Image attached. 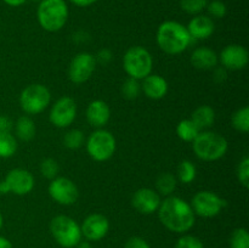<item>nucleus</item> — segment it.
<instances>
[{
    "label": "nucleus",
    "instance_id": "obj_40",
    "mask_svg": "<svg viewBox=\"0 0 249 248\" xmlns=\"http://www.w3.org/2000/svg\"><path fill=\"white\" fill-rule=\"evenodd\" d=\"M89 38H90V35L84 31H78L73 34V40L78 44L87 43V41L89 40Z\"/></svg>",
    "mask_w": 249,
    "mask_h": 248
},
{
    "label": "nucleus",
    "instance_id": "obj_12",
    "mask_svg": "<svg viewBox=\"0 0 249 248\" xmlns=\"http://www.w3.org/2000/svg\"><path fill=\"white\" fill-rule=\"evenodd\" d=\"M48 192L51 199L60 206H72L79 198L77 184L66 177H56L50 180Z\"/></svg>",
    "mask_w": 249,
    "mask_h": 248
},
{
    "label": "nucleus",
    "instance_id": "obj_47",
    "mask_svg": "<svg viewBox=\"0 0 249 248\" xmlns=\"http://www.w3.org/2000/svg\"><path fill=\"white\" fill-rule=\"evenodd\" d=\"M31 1H33V2H40L41 0H31Z\"/></svg>",
    "mask_w": 249,
    "mask_h": 248
},
{
    "label": "nucleus",
    "instance_id": "obj_33",
    "mask_svg": "<svg viewBox=\"0 0 249 248\" xmlns=\"http://www.w3.org/2000/svg\"><path fill=\"white\" fill-rule=\"evenodd\" d=\"M174 248H204V245L197 236L182 233L175 242Z\"/></svg>",
    "mask_w": 249,
    "mask_h": 248
},
{
    "label": "nucleus",
    "instance_id": "obj_26",
    "mask_svg": "<svg viewBox=\"0 0 249 248\" xmlns=\"http://www.w3.org/2000/svg\"><path fill=\"white\" fill-rule=\"evenodd\" d=\"M18 148L16 136L12 133H0V158H10Z\"/></svg>",
    "mask_w": 249,
    "mask_h": 248
},
{
    "label": "nucleus",
    "instance_id": "obj_1",
    "mask_svg": "<svg viewBox=\"0 0 249 248\" xmlns=\"http://www.w3.org/2000/svg\"><path fill=\"white\" fill-rule=\"evenodd\" d=\"M157 213L160 224L174 233H187L196 224V215L189 202L174 195L162 199Z\"/></svg>",
    "mask_w": 249,
    "mask_h": 248
},
{
    "label": "nucleus",
    "instance_id": "obj_24",
    "mask_svg": "<svg viewBox=\"0 0 249 248\" xmlns=\"http://www.w3.org/2000/svg\"><path fill=\"white\" fill-rule=\"evenodd\" d=\"M201 133L196 124L191 121V119H182L178 123L177 125V135L180 140L185 141V142H192L197 135Z\"/></svg>",
    "mask_w": 249,
    "mask_h": 248
},
{
    "label": "nucleus",
    "instance_id": "obj_22",
    "mask_svg": "<svg viewBox=\"0 0 249 248\" xmlns=\"http://www.w3.org/2000/svg\"><path fill=\"white\" fill-rule=\"evenodd\" d=\"M15 133H16V138L19 139L21 141H28L33 140L36 138V128L34 121L29 116H21L17 119L16 124H14Z\"/></svg>",
    "mask_w": 249,
    "mask_h": 248
},
{
    "label": "nucleus",
    "instance_id": "obj_3",
    "mask_svg": "<svg viewBox=\"0 0 249 248\" xmlns=\"http://www.w3.org/2000/svg\"><path fill=\"white\" fill-rule=\"evenodd\" d=\"M192 150L198 159L215 162L228 153L229 142L225 136L216 131L203 130L192 141Z\"/></svg>",
    "mask_w": 249,
    "mask_h": 248
},
{
    "label": "nucleus",
    "instance_id": "obj_11",
    "mask_svg": "<svg viewBox=\"0 0 249 248\" xmlns=\"http://www.w3.org/2000/svg\"><path fill=\"white\" fill-rule=\"evenodd\" d=\"M77 102L71 96H62L56 100L50 108L49 121L53 126L60 129L68 128L77 118Z\"/></svg>",
    "mask_w": 249,
    "mask_h": 248
},
{
    "label": "nucleus",
    "instance_id": "obj_9",
    "mask_svg": "<svg viewBox=\"0 0 249 248\" xmlns=\"http://www.w3.org/2000/svg\"><path fill=\"white\" fill-rule=\"evenodd\" d=\"M190 206L195 215L201 218H214L223 212L226 207V201L215 192L203 190L194 195Z\"/></svg>",
    "mask_w": 249,
    "mask_h": 248
},
{
    "label": "nucleus",
    "instance_id": "obj_39",
    "mask_svg": "<svg viewBox=\"0 0 249 248\" xmlns=\"http://www.w3.org/2000/svg\"><path fill=\"white\" fill-rule=\"evenodd\" d=\"M14 122L10 117L0 114V133H11L14 129Z\"/></svg>",
    "mask_w": 249,
    "mask_h": 248
},
{
    "label": "nucleus",
    "instance_id": "obj_6",
    "mask_svg": "<svg viewBox=\"0 0 249 248\" xmlns=\"http://www.w3.org/2000/svg\"><path fill=\"white\" fill-rule=\"evenodd\" d=\"M123 68L129 78L142 80L152 73V55L143 46H131L123 56Z\"/></svg>",
    "mask_w": 249,
    "mask_h": 248
},
{
    "label": "nucleus",
    "instance_id": "obj_42",
    "mask_svg": "<svg viewBox=\"0 0 249 248\" xmlns=\"http://www.w3.org/2000/svg\"><path fill=\"white\" fill-rule=\"evenodd\" d=\"M2 1L11 7H18V6H22L27 0H2Z\"/></svg>",
    "mask_w": 249,
    "mask_h": 248
},
{
    "label": "nucleus",
    "instance_id": "obj_28",
    "mask_svg": "<svg viewBox=\"0 0 249 248\" xmlns=\"http://www.w3.org/2000/svg\"><path fill=\"white\" fill-rule=\"evenodd\" d=\"M85 142V135L80 129H71L63 136V145L68 150H78Z\"/></svg>",
    "mask_w": 249,
    "mask_h": 248
},
{
    "label": "nucleus",
    "instance_id": "obj_4",
    "mask_svg": "<svg viewBox=\"0 0 249 248\" xmlns=\"http://www.w3.org/2000/svg\"><path fill=\"white\" fill-rule=\"evenodd\" d=\"M70 10L66 0H41L36 9L38 23L44 31L56 33L66 26Z\"/></svg>",
    "mask_w": 249,
    "mask_h": 248
},
{
    "label": "nucleus",
    "instance_id": "obj_32",
    "mask_svg": "<svg viewBox=\"0 0 249 248\" xmlns=\"http://www.w3.org/2000/svg\"><path fill=\"white\" fill-rule=\"evenodd\" d=\"M40 173L46 179H55L56 177H58V173H60V165H58L57 160L53 159V158H45V159L41 160Z\"/></svg>",
    "mask_w": 249,
    "mask_h": 248
},
{
    "label": "nucleus",
    "instance_id": "obj_27",
    "mask_svg": "<svg viewBox=\"0 0 249 248\" xmlns=\"http://www.w3.org/2000/svg\"><path fill=\"white\" fill-rule=\"evenodd\" d=\"M231 125L235 130L240 133H248L249 131V107L243 106L233 112L231 117Z\"/></svg>",
    "mask_w": 249,
    "mask_h": 248
},
{
    "label": "nucleus",
    "instance_id": "obj_23",
    "mask_svg": "<svg viewBox=\"0 0 249 248\" xmlns=\"http://www.w3.org/2000/svg\"><path fill=\"white\" fill-rule=\"evenodd\" d=\"M178 186V179L172 173H162L156 180V191L160 196H172Z\"/></svg>",
    "mask_w": 249,
    "mask_h": 248
},
{
    "label": "nucleus",
    "instance_id": "obj_43",
    "mask_svg": "<svg viewBox=\"0 0 249 248\" xmlns=\"http://www.w3.org/2000/svg\"><path fill=\"white\" fill-rule=\"evenodd\" d=\"M0 248H14V246H12L11 241L9 238L0 236Z\"/></svg>",
    "mask_w": 249,
    "mask_h": 248
},
{
    "label": "nucleus",
    "instance_id": "obj_7",
    "mask_svg": "<svg viewBox=\"0 0 249 248\" xmlns=\"http://www.w3.org/2000/svg\"><path fill=\"white\" fill-rule=\"evenodd\" d=\"M87 152L96 162H106L117 150V141L111 131L105 128L96 129L85 141Z\"/></svg>",
    "mask_w": 249,
    "mask_h": 248
},
{
    "label": "nucleus",
    "instance_id": "obj_37",
    "mask_svg": "<svg viewBox=\"0 0 249 248\" xmlns=\"http://www.w3.org/2000/svg\"><path fill=\"white\" fill-rule=\"evenodd\" d=\"M112 58H113V53H112V51L109 50V49H106V48L99 50L96 55H95L96 63H100V65L102 66L108 65V63L112 61Z\"/></svg>",
    "mask_w": 249,
    "mask_h": 248
},
{
    "label": "nucleus",
    "instance_id": "obj_30",
    "mask_svg": "<svg viewBox=\"0 0 249 248\" xmlns=\"http://www.w3.org/2000/svg\"><path fill=\"white\" fill-rule=\"evenodd\" d=\"M122 94L126 100H135L141 94V83L140 80L129 78L122 85Z\"/></svg>",
    "mask_w": 249,
    "mask_h": 248
},
{
    "label": "nucleus",
    "instance_id": "obj_46",
    "mask_svg": "<svg viewBox=\"0 0 249 248\" xmlns=\"http://www.w3.org/2000/svg\"><path fill=\"white\" fill-rule=\"evenodd\" d=\"M0 195H4V191H2V185H1V181H0Z\"/></svg>",
    "mask_w": 249,
    "mask_h": 248
},
{
    "label": "nucleus",
    "instance_id": "obj_44",
    "mask_svg": "<svg viewBox=\"0 0 249 248\" xmlns=\"http://www.w3.org/2000/svg\"><path fill=\"white\" fill-rule=\"evenodd\" d=\"M74 248H92V246H91V242H89V241L82 240Z\"/></svg>",
    "mask_w": 249,
    "mask_h": 248
},
{
    "label": "nucleus",
    "instance_id": "obj_31",
    "mask_svg": "<svg viewBox=\"0 0 249 248\" xmlns=\"http://www.w3.org/2000/svg\"><path fill=\"white\" fill-rule=\"evenodd\" d=\"M208 4V0H180V7L187 15H196L202 14Z\"/></svg>",
    "mask_w": 249,
    "mask_h": 248
},
{
    "label": "nucleus",
    "instance_id": "obj_29",
    "mask_svg": "<svg viewBox=\"0 0 249 248\" xmlns=\"http://www.w3.org/2000/svg\"><path fill=\"white\" fill-rule=\"evenodd\" d=\"M230 248H249V233L246 228H237L230 236Z\"/></svg>",
    "mask_w": 249,
    "mask_h": 248
},
{
    "label": "nucleus",
    "instance_id": "obj_10",
    "mask_svg": "<svg viewBox=\"0 0 249 248\" xmlns=\"http://www.w3.org/2000/svg\"><path fill=\"white\" fill-rule=\"evenodd\" d=\"M2 191L16 196H26L34 189L36 180L33 174L24 168H14L1 180Z\"/></svg>",
    "mask_w": 249,
    "mask_h": 248
},
{
    "label": "nucleus",
    "instance_id": "obj_35",
    "mask_svg": "<svg viewBox=\"0 0 249 248\" xmlns=\"http://www.w3.org/2000/svg\"><path fill=\"white\" fill-rule=\"evenodd\" d=\"M236 175H237V180L245 189L249 187V157L245 156L242 159L240 160L237 165V170H236Z\"/></svg>",
    "mask_w": 249,
    "mask_h": 248
},
{
    "label": "nucleus",
    "instance_id": "obj_41",
    "mask_svg": "<svg viewBox=\"0 0 249 248\" xmlns=\"http://www.w3.org/2000/svg\"><path fill=\"white\" fill-rule=\"evenodd\" d=\"M70 1L78 7H89L94 5L97 0H70Z\"/></svg>",
    "mask_w": 249,
    "mask_h": 248
},
{
    "label": "nucleus",
    "instance_id": "obj_2",
    "mask_svg": "<svg viewBox=\"0 0 249 248\" xmlns=\"http://www.w3.org/2000/svg\"><path fill=\"white\" fill-rule=\"evenodd\" d=\"M157 45L168 55H179L186 51L192 38L186 26L178 21H164L160 24L156 34Z\"/></svg>",
    "mask_w": 249,
    "mask_h": 248
},
{
    "label": "nucleus",
    "instance_id": "obj_13",
    "mask_svg": "<svg viewBox=\"0 0 249 248\" xmlns=\"http://www.w3.org/2000/svg\"><path fill=\"white\" fill-rule=\"evenodd\" d=\"M96 66V60L92 53H87V51L77 53L71 60L70 66H68V79L73 84H84L94 74Z\"/></svg>",
    "mask_w": 249,
    "mask_h": 248
},
{
    "label": "nucleus",
    "instance_id": "obj_16",
    "mask_svg": "<svg viewBox=\"0 0 249 248\" xmlns=\"http://www.w3.org/2000/svg\"><path fill=\"white\" fill-rule=\"evenodd\" d=\"M218 57L220 65L228 71H241L247 67L249 62L248 50L240 44L226 45Z\"/></svg>",
    "mask_w": 249,
    "mask_h": 248
},
{
    "label": "nucleus",
    "instance_id": "obj_36",
    "mask_svg": "<svg viewBox=\"0 0 249 248\" xmlns=\"http://www.w3.org/2000/svg\"><path fill=\"white\" fill-rule=\"evenodd\" d=\"M124 248H151L150 243L140 236H133L124 243Z\"/></svg>",
    "mask_w": 249,
    "mask_h": 248
},
{
    "label": "nucleus",
    "instance_id": "obj_19",
    "mask_svg": "<svg viewBox=\"0 0 249 248\" xmlns=\"http://www.w3.org/2000/svg\"><path fill=\"white\" fill-rule=\"evenodd\" d=\"M168 82L160 74L147 75L141 83V92H143L147 99L160 100L168 94Z\"/></svg>",
    "mask_w": 249,
    "mask_h": 248
},
{
    "label": "nucleus",
    "instance_id": "obj_15",
    "mask_svg": "<svg viewBox=\"0 0 249 248\" xmlns=\"http://www.w3.org/2000/svg\"><path fill=\"white\" fill-rule=\"evenodd\" d=\"M162 202V196L156 190L150 187H141L134 192L131 197V206L136 212L143 215L157 213Z\"/></svg>",
    "mask_w": 249,
    "mask_h": 248
},
{
    "label": "nucleus",
    "instance_id": "obj_18",
    "mask_svg": "<svg viewBox=\"0 0 249 248\" xmlns=\"http://www.w3.org/2000/svg\"><path fill=\"white\" fill-rule=\"evenodd\" d=\"M192 40H206L213 35L215 31V23L208 15H196L189 21L186 26Z\"/></svg>",
    "mask_w": 249,
    "mask_h": 248
},
{
    "label": "nucleus",
    "instance_id": "obj_5",
    "mask_svg": "<svg viewBox=\"0 0 249 248\" xmlns=\"http://www.w3.org/2000/svg\"><path fill=\"white\" fill-rule=\"evenodd\" d=\"M49 229L53 240L62 248H74L83 238L79 224L65 214L53 216Z\"/></svg>",
    "mask_w": 249,
    "mask_h": 248
},
{
    "label": "nucleus",
    "instance_id": "obj_45",
    "mask_svg": "<svg viewBox=\"0 0 249 248\" xmlns=\"http://www.w3.org/2000/svg\"><path fill=\"white\" fill-rule=\"evenodd\" d=\"M2 225H4V218H2V214L0 212V230L2 229Z\"/></svg>",
    "mask_w": 249,
    "mask_h": 248
},
{
    "label": "nucleus",
    "instance_id": "obj_20",
    "mask_svg": "<svg viewBox=\"0 0 249 248\" xmlns=\"http://www.w3.org/2000/svg\"><path fill=\"white\" fill-rule=\"evenodd\" d=\"M190 61L196 70L211 71L218 66L219 57L218 53L213 49L207 48V46H199L192 51Z\"/></svg>",
    "mask_w": 249,
    "mask_h": 248
},
{
    "label": "nucleus",
    "instance_id": "obj_8",
    "mask_svg": "<svg viewBox=\"0 0 249 248\" xmlns=\"http://www.w3.org/2000/svg\"><path fill=\"white\" fill-rule=\"evenodd\" d=\"M51 102V92L45 85L34 83L22 90L19 106L26 114H39L45 111Z\"/></svg>",
    "mask_w": 249,
    "mask_h": 248
},
{
    "label": "nucleus",
    "instance_id": "obj_38",
    "mask_svg": "<svg viewBox=\"0 0 249 248\" xmlns=\"http://www.w3.org/2000/svg\"><path fill=\"white\" fill-rule=\"evenodd\" d=\"M213 71V80L216 84H223L228 79V70H225L223 66H220V67L216 66Z\"/></svg>",
    "mask_w": 249,
    "mask_h": 248
},
{
    "label": "nucleus",
    "instance_id": "obj_25",
    "mask_svg": "<svg viewBox=\"0 0 249 248\" xmlns=\"http://www.w3.org/2000/svg\"><path fill=\"white\" fill-rule=\"evenodd\" d=\"M196 175H197V168L191 160L185 159L179 163V165H178V170H177L178 182H181V184L184 185L191 184V182L196 179Z\"/></svg>",
    "mask_w": 249,
    "mask_h": 248
},
{
    "label": "nucleus",
    "instance_id": "obj_21",
    "mask_svg": "<svg viewBox=\"0 0 249 248\" xmlns=\"http://www.w3.org/2000/svg\"><path fill=\"white\" fill-rule=\"evenodd\" d=\"M191 119L197 128L201 131L208 130L209 128L214 125L215 122V111L208 105H202L198 106L191 114Z\"/></svg>",
    "mask_w": 249,
    "mask_h": 248
},
{
    "label": "nucleus",
    "instance_id": "obj_34",
    "mask_svg": "<svg viewBox=\"0 0 249 248\" xmlns=\"http://www.w3.org/2000/svg\"><path fill=\"white\" fill-rule=\"evenodd\" d=\"M206 10L208 11L209 17H212V18H223L228 14V7H226L225 2L221 1V0L208 1Z\"/></svg>",
    "mask_w": 249,
    "mask_h": 248
},
{
    "label": "nucleus",
    "instance_id": "obj_14",
    "mask_svg": "<svg viewBox=\"0 0 249 248\" xmlns=\"http://www.w3.org/2000/svg\"><path fill=\"white\" fill-rule=\"evenodd\" d=\"M82 236L89 242H97L107 236L109 231V221L104 214H89L80 225Z\"/></svg>",
    "mask_w": 249,
    "mask_h": 248
},
{
    "label": "nucleus",
    "instance_id": "obj_17",
    "mask_svg": "<svg viewBox=\"0 0 249 248\" xmlns=\"http://www.w3.org/2000/svg\"><path fill=\"white\" fill-rule=\"evenodd\" d=\"M85 118L90 126L95 129H102L109 122L111 108L104 100H94L88 105Z\"/></svg>",
    "mask_w": 249,
    "mask_h": 248
}]
</instances>
